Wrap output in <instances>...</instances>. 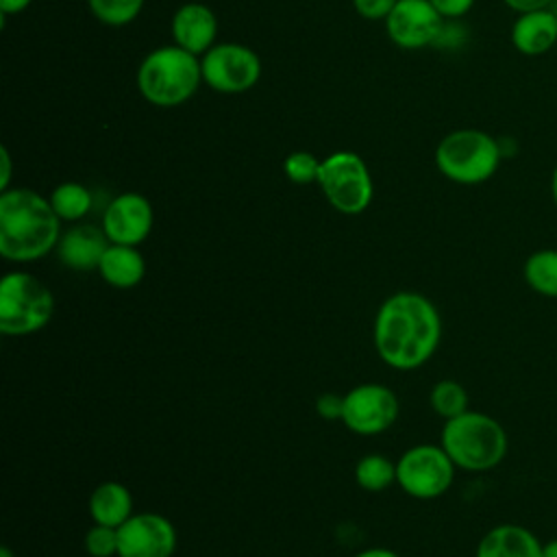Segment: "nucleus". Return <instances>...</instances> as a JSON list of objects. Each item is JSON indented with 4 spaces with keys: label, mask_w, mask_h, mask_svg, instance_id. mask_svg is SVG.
I'll return each mask as SVG.
<instances>
[{
    "label": "nucleus",
    "mask_w": 557,
    "mask_h": 557,
    "mask_svg": "<svg viewBox=\"0 0 557 557\" xmlns=\"http://www.w3.org/2000/svg\"><path fill=\"white\" fill-rule=\"evenodd\" d=\"M442 315L431 298L418 292H396L374 315L372 342L379 359L394 370H416L437 350Z\"/></svg>",
    "instance_id": "1"
},
{
    "label": "nucleus",
    "mask_w": 557,
    "mask_h": 557,
    "mask_svg": "<svg viewBox=\"0 0 557 557\" xmlns=\"http://www.w3.org/2000/svg\"><path fill=\"white\" fill-rule=\"evenodd\" d=\"M61 218L48 198L28 187L0 194V255L13 263H30L57 250Z\"/></svg>",
    "instance_id": "2"
},
{
    "label": "nucleus",
    "mask_w": 557,
    "mask_h": 557,
    "mask_svg": "<svg viewBox=\"0 0 557 557\" xmlns=\"http://www.w3.org/2000/svg\"><path fill=\"white\" fill-rule=\"evenodd\" d=\"M440 444L457 468L485 472L505 459L509 440L505 426L496 418L468 409L444 422Z\"/></svg>",
    "instance_id": "3"
},
{
    "label": "nucleus",
    "mask_w": 557,
    "mask_h": 557,
    "mask_svg": "<svg viewBox=\"0 0 557 557\" xmlns=\"http://www.w3.org/2000/svg\"><path fill=\"white\" fill-rule=\"evenodd\" d=\"M202 81L200 59L181 46L150 50L137 67V89L154 107H178L187 102Z\"/></svg>",
    "instance_id": "4"
},
{
    "label": "nucleus",
    "mask_w": 557,
    "mask_h": 557,
    "mask_svg": "<svg viewBox=\"0 0 557 557\" xmlns=\"http://www.w3.org/2000/svg\"><path fill=\"white\" fill-rule=\"evenodd\" d=\"M500 161L503 152L498 139L479 128L450 131L435 148V165L440 174L459 185L490 181Z\"/></svg>",
    "instance_id": "5"
},
{
    "label": "nucleus",
    "mask_w": 557,
    "mask_h": 557,
    "mask_svg": "<svg viewBox=\"0 0 557 557\" xmlns=\"http://www.w3.org/2000/svg\"><path fill=\"white\" fill-rule=\"evenodd\" d=\"M54 315V296L35 274L15 270L0 281V331L22 337L41 331Z\"/></svg>",
    "instance_id": "6"
},
{
    "label": "nucleus",
    "mask_w": 557,
    "mask_h": 557,
    "mask_svg": "<svg viewBox=\"0 0 557 557\" xmlns=\"http://www.w3.org/2000/svg\"><path fill=\"white\" fill-rule=\"evenodd\" d=\"M318 185L329 205L344 215L363 213L374 196L370 170L352 150L331 152L320 161Z\"/></svg>",
    "instance_id": "7"
},
{
    "label": "nucleus",
    "mask_w": 557,
    "mask_h": 557,
    "mask_svg": "<svg viewBox=\"0 0 557 557\" xmlns=\"http://www.w3.org/2000/svg\"><path fill=\"white\" fill-rule=\"evenodd\" d=\"M455 470L457 466L442 444H416L396 461V483L411 498L433 500L450 490Z\"/></svg>",
    "instance_id": "8"
},
{
    "label": "nucleus",
    "mask_w": 557,
    "mask_h": 557,
    "mask_svg": "<svg viewBox=\"0 0 557 557\" xmlns=\"http://www.w3.org/2000/svg\"><path fill=\"white\" fill-rule=\"evenodd\" d=\"M202 81L218 94H244L261 78L259 54L244 44H215L200 59Z\"/></svg>",
    "instance_id": "9"
},
{
    "label": "nucleus",
    "mask_w": 557,
    "mask_h": 557,
    "mask_svg": "<svg viewBox=\"0 0 557 557\" xmlns=\"http://www.w3.org/2000/svg\"><path fill=\"white\" fill-rule=\"evenodd\" d=\"M400 413L398 396L383 383H361L344 394L342 422L357 435H379L387 431Z\"/></svg>",
    "instance_id": "10"
},
{
    "label": "nucleus",
    "mask_w": 557,
    "mask_h": 557,
    "mask_svg": "<svg viewBox=\"0 0 557 557\" xmlns=\"http://www.w3.org/2000/svg\"><path fill=\"white\" fill-rule=\"evenodd\" d=\"M117 557H172L178 535L163 513L139 511L117 527Z\"/></svg>",
    "instance_id": "11"
},
{
    "label": "nucleus",
    "mask_w": 557,
    "mask_h": 557,
    "mask_svg": "<svg viewBox=\"0 0 557 557\" xmlns=\"http://www.w3.org/2000/svg\"><path fill=\"white\" fill-rule=\"evenodd\" d=\"M389 39L405 50L437 44L444 30V17L431 0H398L385 17Z\"/></svg>",
    "instance_id": "12"
},
{
    "label": "nucleus",
    "mask_w": 557,
    "mask_h": 557,
    "mask_svg": "<svg viewBox=\"0 0 557 557\" xmlns=\"http://www.w3.org/2000/svg\"><path fill=\"white\" fill-rule=\"evenodd\" d=\"M154 224V211L146 196L124 191L109 200L102 213V228L111 244L139 246Z\"/></svg>",
    "instance_id": "13"
},
{
    "label": "nucleus",
    "mask_w": 557,
    "mask_h": 557,
    "mask_svg": "<svg viewBox=\"0 0 557 557\" xmlns=\"http://www.w3.org/2000/svg\"><path fill=\"white\" fill-rule=\"evenodd\" d=\"M109 244L111 242L102 226L74 224L61 233V239L57 244V257L65 268L76 272L98 270Z\"/></svg>",
    "instance_id": "14"
},
{
    "label": "nucleus",
    "mask_w": 557,
    "mask_h": 557,
    "mask_svg": "<svg viewBox=\"0 0 557 557\" xmlns=\"http://www.w3.org/2000/svg\"><path fill=\"white\" fill-rule=\"evenodd\" d=\"M172 37L174 44L191 54H205L215 46L218 20L215 13L202 2H185L172 15Z\"/></svg>",
    "instance_id": "15"
},
{
    "label": "nucleus",
    "mask_w": 557,
    "mask_h": 557,
    "mask_svg": "<svg viewBox=\"0 0 557 557\" xmlns=\"http://www.w3.org/2000/svg\"><path fill=\"white\" fill-rule=\"evenodd\" d=\"M511 44L524 57H542L557 48V13L550 7L518 13L511 26Z\"/></svg>",
    "instance_id": "16"
},
{
    "label": "nucleus",
    "mask_w": 557,
    "mask_h": 557,
    "mask_svg": "<svg viewBox=\"0 0 557 557\" xmlns=\"http://www.w3.org/2000/svg\"><path fill=\"white\" fill-rule=\"evenodd\" d=\"M474 557H542V542L527 527L498 524L479 540Z\"/></svg>",
    "instance_id": "17"
},
{
    "label": "nucleus",
    "mask_w": 557,
    "mask_h": 557,
    "mask_svg": "<svg viewBox=\"0 0 557 557\" xmlns=\"http://www.w3.org/2000/svg\"><path fill=\"white\" fill-rule=\"evenodd\" d=\"M98 274L115 289H131L144 281L146 259L137 250V246L109 244L100 259Z\"/></svg>",
    "instance_id": "18"
},
{
    "label": "nucleus",
    "mask_w": 557,
    "mask_h": 557,
    "mask_svg": "<svg viewBox=\"0 0 557 557\" xmlns=\"http://www.w3.org/2000/svg\"><path fill=\"white\" fill-rule=\"evenodd\" d=\"M91 522L107 524V527H122L135 511H133V496L126 485L120 481H102L94 487L89 503H87Z\"/></svg>",
    "instance_id": "19"
},
{
    "label": "nucleus",
    "mask_w": 557,
    "mask_h": 557,
    "mask_svg": "<svg viewBox=\"0 0 557 557\" xmlns=\"http://www.w3.org/2000/svg\"><path fill=\"white\" fill-rule=\"evenodd\" d=\"M522 276L535 294L557 298V248L531 252L522 265Z\"/></svg>",
    "instance_id": "20"
},
{
    "label": "nucleus",
    "mask_w": 557,
    "mask_h": 557,
    "mask_svg": "<svg viewBox=\"0 0 557 557\" xmlns=\"http://www.w3.org/2000/svg\"><path fill=\"white\" fill-rule=\"evenodd\" d=\"M61 222H81L91 211V191L76 181H65L48 196Z\"/></svg>",
    "instance_id": "21"
},
{
    "label": "nucleus",
    "mask_w": 557,
    "mask_h": 557,
    "mask_svg": "<svg viewBox=\"0 0 557 557\" xmlns=\"http://www.w3.org/2000/svg\"><path fill=\"white\" fill-rule=\"evenodd\" d=\"M355 481L366 492H383L396 483V461L385 455H363L355 466Z\"/></svg>",
    "instance_id": "22"
},
{
    "label": "nucleus",
    "mask_w": 557,
    "mask_h": 557,
    "mask_svg": "<svg viewBox=\"0 0 557 557\" xmlns=\"http://www.w3.org/2000/svg\"><path fill=\"white\" fill-rule=\"evenodd\" d=\"M429 403H431V409H433L440 418L450 420V418H457V416H461L463 411H468L470 398H468L466 387H463L459 381L442 379V381H437V383L431 387Z\"/></svg>",
    "instance_id": "23"
},
{
    "label": "nucleus",
    "mask_w": 557,
    "mask_h": 557,
    "mask_svg": "<svg viewBox=\"0 0 557 557\" xmlns=\"http://www.w3.org/2000/svg\"><path fill=\"white\" fill-rule=\"evenodd\" d=\"M146 0H87L94 17L107 26H126L144 9Z\"/></svg>",
    "instance_id": "24"
},
{
    "label": "nucleus",
    "mask_w": 557,
    "mask_h": 557,
    "mask_svg": "<svg viewBox=\"0 0 557 557\" xmlns=\"http://www.w3.org/2000/svg\"><path fill=\"white\" fill-rule=\"evenodd\" d=\"M320 161L315 159V154L307 152V150H294L285 157L283 161V172L285 176L296 183V185H309V183H318V172H320Z\"/></svg>",
    "instance_id": "25"
},
{
    "label": "nucleus",
    "mask_w": 557,
    "mask_h": 557,
    "mask_svg": "<svg viewBox=\"0 0 557 557\" xmlns=\"http://www.w3.org/2000/svg\"><path fill=\"white\" fill-rule=\"evenodd\" d=\"M117 529L107 524H91L85 533L83 546L91 557H117Z\"/></svg>",
    "instance_id": "26"
},
{
    "label": "nucleus",
    "mask_w": 557,
    "mask_h": 557,
    "mask_svg": "<svg viewBox=\"0 0 557 557\" xmlns=\"http://www.w3.org/2000/svg\"><path fill=\"white\" fill-rule=\"evenodd\" d=\"M398 0H352L355 11L370 22L376 20H385L389 15V11L396 7Z\"/></svg>",
    "instance_id": "27"
},
{
    "label": "nucleus",
    "mask_w": 557,
    "mask_h": 557,
    "mask_svg": "<svg viewBox=\"0 0 557 557\" xmlns=\"http://www.w3.org/2000/svg\"><path fill=\"white\" fill-rule=\"evenodd\" d=\"M315 411L320 418L324 420H342L344 413V396L326 392L322 396H318L315 400Z\"/></svg>",
    "instance_id": "28"
},
{
    "label": "nucleus",
    "mask_w": 557,
    "mask_h": 557,
    "mask_svg": "<svg viewBox=\"0 0 557 557\" xmlns=\"http://www.w3.org/2000/svg\"><path fill=\"white\" fill-rule=\"evenodd\" d=\"M431 4L440 11L444 20H453L466 15L472 9L474 0H431Z\"/></svg>",
    "instance_id": "29"
},
{
    "label": "nucleus",
    "mask_w": 557,
    "mask_h": 557,
    "mask_svg": "<svg viewBox=\"0 0 557 557\" xmlns=\"http://www.w3.org/2000/svg\"><path fill=\"white\" fill-rule=\"evenodd\" d=\"M511 11L516 13H529V11H537V9H546L550 7L553 0H503Z\"/></svg>",
    "instance_id": "30"
},
{
    "label": "nucleus",
    "mask_w": 557,
    "mask_h": 557,
    "mask_svg": "<svg viewBox=\"0 0 557 557\" xmlns=\"http://www.w3.org/2000/svg\"><path fill=\"white\" fill-rule=\"evenodd\" d=\"M0 161H2V176H0V191L9 189V181H11V154L9 150L2 146L0 148Z\"/></svg>",
    "instance_id": "31"
},
{
    "label": "nucleus",
    "mask_w": 557,
    "mask_h": 557,
    "mask_svg": "<svg viewBox=\"0 0 557 557\" xmlns=\"http://www.w3.org/2000/svg\"><path fill=\"white\" fill-rule=\"evenodd\" d=\"M33 0H0V11L2 15H15L22 13L24 9L30 7Z\"/></svg>",
    "instance_id": "32"
},
{
    "label": "nucleus",
    "mask_w": 557,
    "mask_h": 557,
    "mask_svg": "<svg viewBox=\"0 0 557 557\" xmlns=\"http://www.w3.org/2000/svg\"><path fill=\"white\" fill-rule=\"evenodd\" d=\"M355 557H400L398 553H394L392 548H383V546H372V548H366L361 553H357Z\"/></svg>",
    "instance_id": "33"
},
{
    "label": "nucleus",
    "mask_w": 557,
    "mask_h": 557,
    "mask_svg": "<svg viewBox=\"0 0 557 557\" xmlns=\"http://www.w3.org/2000/svg\"><path fill=\"white\" fill-rule=\"evenodd\" d=\"M542 557H557V537L542 544Z\"/></svg>",
    "instance_id": "34"
},
{
    "label": "nucleus",
    "mask_w": 557,
    "mask_h": 557,
    "mask_svg": "<svg viewBox=\"0 0 557 557\" xmlns=\"http://www.w3.org/2000/svg\"><path fill=\"white\" fill-rule=\"evenodd\" d=\"M550 196H553V202L557 207V165L553 168V174H550Z\"/></svg>",
    "instance_id": "35"
},
{
    "label": "nucleus",
    "mask_w": 557,
    "mask_h": 557,
    "mask_svg": "<svg viewBox=\"0 0 557 557\" xmlns=\"http://www.w3.org/2000/svg\"><path fill=\"white\" fill-rule=\"evenodd\" d=\"M0 557H13L11 548H9V546H2V548H0Z\"/></svg>",
    "instance_id": "36"
}]
</instances>
